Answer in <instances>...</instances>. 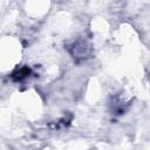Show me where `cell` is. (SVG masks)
<instances>
[{
    "instance_id": "cell-1",
    "label": "cell",
    "mask_w": 150,
    "mask_h": 150,
    "mask_svg": "<svg viewBox=\"0 0 150 150\" xmlns=\"http://www.w3.org/2000/svg\"><path fill=\"white\" fill-rule=\"evenodd\" d=\"M88 53H89V47L86 45V42L83 41L75 42L73 50H71V54L74 55V57H86Z\"/></svg>"
},
{
    "instance_id": "cell-2",
    "label": "cell",
    "mask_w": 150,
    "mask_h": 150,
    "mask_svg": "<svg viewBox=\"0 0 150 150\" xmlns=\"http://www.w3.org/2000/svg\"><path fill=\"white\" fill-rule=\"evenodd\" d=\"M29 74H30V69L28 67H21L19 69H16L15 71H13L12 79L14 81H21V80L26 79L27 76H29Z\"/></svg>"
}]
</instances>
